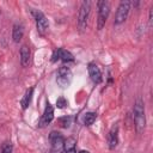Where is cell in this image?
<instances>
[{
    "instance_id": "obj_1",
    "label": "cell",
    "mask_w": 153,
    "mask_h": 153,
    "mask_svg": "<svg viewBox=\"0 0 153 153\" xmlns=\"http://www.w3.org/2000/svg\"><path fill=\"white\" fill-rule=\"evenodd\" d=\"M133 118L135 123V129L139 134L145 130L146 127V115H145V104L141 99H136L133 108Z\"/></svg>"
},
{
    "instance_id": "obj_2",
    "label": "cell",
    "mask_w": 153,
    "mask_h": 153,
    "mask_svg": "<svg viewBox=\"0 0 153 153\" xmlns=\"http://www.w3.org/2000/svg\"><path fill=\"white\" fill-rule=\"evenodd\" d=\"M90 12H91V2L82 1L79 8V13H78V29L80 32H84L87 27Z\"/></svg>"
},
{
    "instance_id": "obj_3",
    "label": "cell",
    "mask_w": 153,
    "mask_h": 153,
    "mask_svg": "<svg viewBox=\"0 0 153 153\" xmlns=\"http://www.w3.org/2000/svg\"><path fill=\"white\" fill-rule=\"evenodd\" d=\"M98 19H97V29L102 30L109 18L110 14V4L108 1H98Z\"/></svg>"
},
{
    "instance_id": "obj_4",
    "label": "cell",
    "mask_w": 153,
    "mask_h": 153,
    "mask_svg": "<svg viewBox=\"0 0 153 153\" xmlns=\"http://www.w3.org/2000/svg\"><path fill=\"white\" fill-rule=\"evenodd\" d=\"M56 82L61 88H67L72 82V71L67 66H61L57 69Z\"/></svg>"
},
{
    "instance_id": "obj_5",
    "label": "cell",
    "mask_w": 153,
    "mask_h": 153,
    "mask_svg": "<svg viewBox=\"0 0 153 153\" xmlns=\"http://www.w3.org/2000/svg\"><path fill=\"white\" fill-rule=\"evenodd\" d=\"M130 5H131L130 1H121L120 2L116 14H115V20H114L115 25H121L122 23H124L127 20L129 11H130Z\"/></svg>"
},
{
    "instance_id": "obj_6",
    "label": "cell",
    "mask_w": 153,
    "mask_h": 153,
    "mask_svg": "<svg viewBox=\"0 0 153 153\" xmlns=\"http://www.w3.org/2000/svg\"><path fill=\"white\" fill-rule=\"evenodd\" d=\"M49 140L51 143L50 153H63V145H65V139L59 131H51L49 135Z\"/></svg>"
},
{
    "instance_id": "obj_7",
    "label": "cell",
    "mask_w": 153,
    "mask_h": 153,
    "mask_svg": "<svg viewBox=\"0 0 153 153\" xmlns=\"http://www.w3.org/2000/svg\"><path fill=\"white\" fill-rule=\"evenodd\" d=\"M63 61V62H73L74 61V56L71 51L63 49V48H59L56 49L54 53H53V56H51V61L53 62H56V61Z\"/></svg>"
},
{
    "instance_id": "obj_8",
    "label": "cell",
    "mask_w": 153,
    "mask_h": 153,
    "mask_svg": "<svg viewBox=\"0 0 153 153\" xmlns=\"http://www.w3.org/2000/svg\"><path fill=\"white\" fill-rule=\"evenodd\" d=\"M33 16H35V22H36L37 31H38L41 35H44L45 31H47L48 27H49L48 19L45 18V16H44L41 11H36V12L33 13Z\"/></svg>"
},
{
    "instance_id": "obj_9",
    "label": "cell",
    "mask_w": 153,
    "mask_h": 153,
    "mask_svg": "<svg viewBox=\"0 0 153 153\" xmlns=\"http://www.w3.org/2000/svg\"><path fill=\"white\" fill-rule=\"evenodd\" d=\"M87 71H88V75L91 78V80L94 82V84H99L102 82L103 80V76H102V72L99 69V67L93 63V62H90L87 65Z\"/></svg>"
},
{
    "instance_id": "obj_10",
    "label": "cell",
    "mask_w": 153,
    "mask_h": 153,
    "mask_svg": "<svg viewBox=\"0 0 153 153\" xmlns=\"http://www.w3.org/2000/svg\"><path fill=\"white\" fill-rule=\"evenodd\" d=\"M53 120H54V108L48 103L47 106H45V109H44V112H43V115H42V117H41V120H39L38 126H39V127H45V126H48Z\"/></svg>"
},
{
    "instance_id": "obj_11",
    "label": "cell",
    "mask_w": 153,
    "mask_h": 153,
    "mask_svg": "<svg viewBox=\"0 0 153 153\" xmlns=\"http://www.w3.org/2000/svg\"><path fill=\"white\" fill-rule=\"evenodd\" d=\"M108 145L110 149H115L118 145V126H114L108 135Z\"/></svg>"
},
{
    "instance_id": "obj_12",
    "label": "cell",
    "mask_w": 153,
    "mask_h": 153,
    "mask_svg": "<svg viewBox=\"0 0 153 153\" xmlns=\"http://www.w3.org/2000/svg\"><path fill=\"white\" fill-rule=\"evenodd\" d=\"M30 61H31V50L26 44H24L20 48V65L23 67H27L30 65Z\"/></svg>"
},
{
    "instance_id": "obj_13",
    "label": "cell",
    "mask_w": 153,
    "mask_h": 153,
    "mask_svg": "<svg viewBox=\"0 0 153 153\" xmlns=\"http://www.w3.org/2000/svg\"><path fill=\"white\" fill-rule=\"evenodd\" d=\"M24 36V26L19 23H16L12 29V38L16 43H19Z\"/></svg>"
},
{
    "instance_id": "obj_14",
    "label": "cell",
    "mask_w": 153,
    "mask_h": 153,
    "mask_svg": "<svg viewBox=\"0 0 153 153\" xmlns=\"http://www.w3.org/2000/svg\"><path fill=\"white\" fill-rule=\"evenodd\" d=\"M32 94H33V87H30V88H27L25 91V93H24V96H23V98L20 100V105H22L23 110H25L30 105L31 99H32Z\"/></svg>"
},
{
    "instance_id": "obj_15",
    "label": "cell",
    "mask_w": 153,
    "mask_h": 153,
    "mask_svg": "<svg viewBox=\"0 0 153 153\" xmlns=\"http://www.w3.org/2000/svg\"><path fill=\"white\" fill-rule=\"evenodd\" d=\"M96 118H97V114L96 112H92V111L91 112H86L84 115V124L85 126H92L94 123Z\"/></svg>"
},
{
    "instance_id": "obj_16",
    "label": "cell",
    "mask_w": 153,
    "mask_h": 153,
    "mask_svg": "<svg viewBox=\"0 0 153 153\" xmlns=\"http://www.w3.org/2000/svg\"><path fill=\"white\" fill-rule=\"evenodd\" d=\"M76 146V140L74 137H67L65 140V145H63V151H69V149H75Z\"/></svg>"
},
{
    "instance_id": "obj_17",
    "label": "cell",
    "mask_w": 153,
    "mask_h": 153,
    "mask_svg": "<svg viewBox=\"0 0 153 153\" xmlns=\"http://www.w3.org/2000/svg\"><path fill=\"white\" fill-rule=\"evenodd\" d=\"M12 151H13V146H12L11 142L6 141V142L2 143V146H1V153H12Z\"/></svg>"
},
{
    "instance_id": "obj_18",
    "label": "cell",
    "mask_w": 153,
    "mask_h": 153,
    "mask_svg": "<svg viewBox=\"0 0 153 153\" xmlns=\"http://www.w3.org/2000/svg\"><path fill=\"white\" fill-rule=\"evenodd\" d=\"M67 100H66V98L65 97H59L57 99H56V106L59 108V109H63V108H66L67 106Z\"/></svg>"
},
{
    "instance_id": "obj_19",
    "label": "cell",
    "mask_w": 153,
    "mask_h": 153,
    "mask_svg": "<svg viewBox=\"0 0 153 153\" xmlns=\"http://www.w3.org/2000/svg\"><path fill=\"white\" fill-rule=\"evenodd\" d=\"M76 153H90V152H88V151H84V149H82V151H79V152H76Z\"/></svg>"
}]
</instances>
